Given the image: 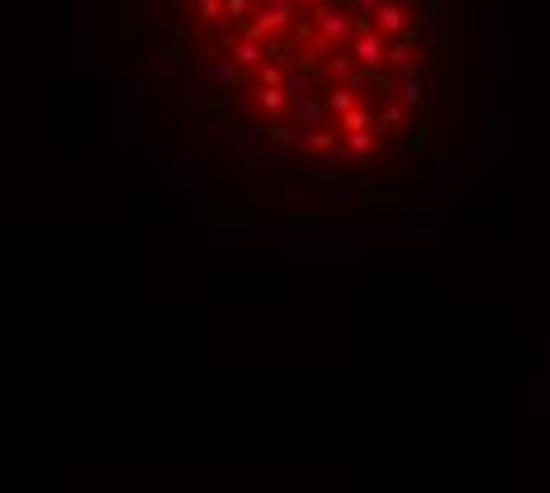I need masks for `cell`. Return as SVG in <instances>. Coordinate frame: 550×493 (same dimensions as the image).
Masks as SVG:
<instances>
[{
    "label": "cell",
    "mask_w": 550,
    "mask_h": 493,
    "mask_svg": "<svg viewBox=\"0 0 550 493\" xmlns=\"http://www.w3.org/2000/svg\"><path fill=\"white\" fill-rule=\"evenodd\" d=\"M147 86L252 209L432 195L465 128L460 0H129Z\"/></svg>",
    "instance_id": "cell-1"
}]
</instances>
